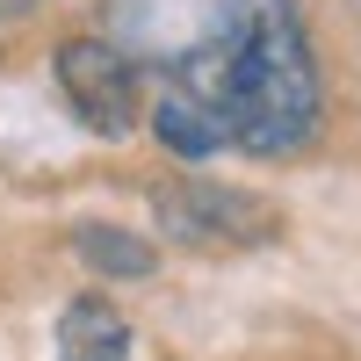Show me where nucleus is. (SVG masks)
<instances>
[{"mask_svg":"<svg viewBox=\"0 0 361 361\" xmlns=\"http://www.w3.org/2000/svg\"><path fill=\"white\" fill-rule=\"evenodd\" d=\"M325 123V87L311 66V44L289 8L246 15L238 44V94H231V145L253 159H296Z\"/></svg>","mask_w":361,"mask_h":361,"instance_id":"nucleus-1","label":"nucleus"},{"mask_svg":"<svg viewBox=\"0 0 361 361\" xmlns=\"http://www.w3.org/2000/svg\"><path fill=\"white\" fill-rule=\"evenodd\" d=\"M152 224L166 246L180 253H253L282 238V202H267L260 188H238V180H209V173H173L152 188Z\"/></svg>","mask_w":361,"mask_h":361,"instance_id":"nucleus-2","label":"nucleus"},{"mask_svg":"<svg viewBox=\"0 0 361 361\" xmlns=\"http://www.w3.org/2000/svg\"><path fill=\"white\" fill-rule=\"evenodd\" d=\"M51 80L58 94H66V109L80 116V130L94 137H130L145 116H152V80H145V66L109 44V37H66L51 51Z\"/></svg>","mask_w":361,"mask_h":361,"instance_id":"nucleus-3","label":"nucleus"},{"mask_svg":"<svg viewBox=\"0 0 361 361\" xmlns=\"http://www.w3.org/2000/svg\"><path fill=\"white\" fill-rule=\"evenodd\" d=\"M137 333L109 296H73L58 311V361H130Z\"/></svg>","mask_w":361,"mask_h":361,"instance_id":"nucleus-4","label":"nucleus"},{"mask_svg":"<svg viewBox=\"0 0 361 361\" xmlns=\"http://www.w3.org/2000/svg\"><path fill=\"white\" fill-rule=\"evenodd\" d=\"M73 253L94 267L102 282H145V275L159 267L152 238H137V231H123V224H80V231H73Z\"/></svg>","mask_w":361,"mask_h":361,"instance_id":"nucleus-5","label":"nucleus"},{"mask_svg":"<svg viewBox=\"0 0 361 361\" xmlns=\"http://www.w3.org/2000/svg\"><path fill=\"white\" fill-rule=\"evenodd\" d=\"M37 0H0V22H15V15H29Z\"/></svg>","mask_w":361,"mask_h":361,"instance_id":"nucleus-6","label":"nucleus"}]
</instances>
